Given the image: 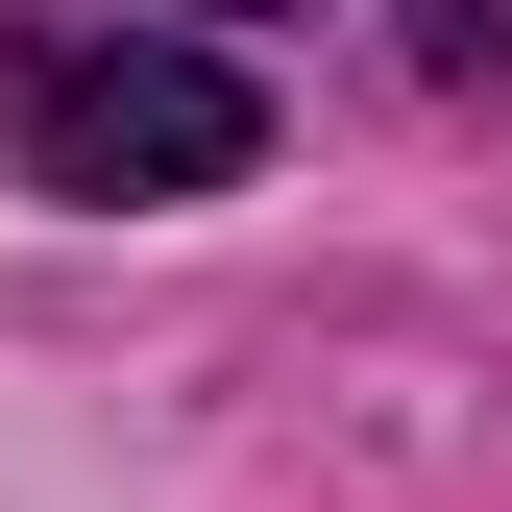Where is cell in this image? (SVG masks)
<instances>
[{
  "label": "cell",
  "instance_id": "6da1fadb",
  "mask_svg": "<svg viewBox=\"0 0 512 512\" xmlns=\"http://www.w3.org/2000/svg\"><path fill=\"white\" fill-rule=\"evenodd\" d=\"M269 171V74L244 49H171V25H98L25 74V196L74 220H171V196H244Z\"/></svg>",
  "mask_w": 512,
  "mask_h": 512
},
{
  "label": "cell",
  "instance_id": "7a4b0ae2",
  "mask_svg": "<svg viewBox=\"0 0 512 512\" xmlns=\"http://www.w3.org/2000/svg\"><path fill=\"white\" fill-rule=\"evenodd\" d=\"M25 74H49V0H0V122H25Z\"/></svg>",
  "mask_w": 512,
  "mask_h": 512
}]
</instances>
